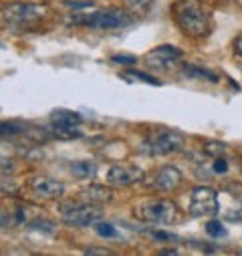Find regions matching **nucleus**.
<instances>
[{
    "mask_svg": "<svg viewBox=\"0 0 242 256\" xmlns=\"http://www.w3.org/2000/svg\"><path fill=\"white\" fill-rule=\"evenodd\" d=\"M136 216L150 224H176L180 210L172 200H144L136 206Z\"/></svg>",
    "mask_w": 242,
    "mask_h": 256,
    "instance_id": "7ed1b4c3",
    "label": "nucleus"
},
{
    "mask_svg": "<svg viewBox=\"0 0 242 256\" xmlns=\"http://www.w3.org/2000/svg\"><path fill=\"white\" fill-rule=\"evenodd\" d=\"M214 172H216V174H226V172H228V164H226V160H224L222 156L214 160Z\"/></svg>",
    "mask_w": 242,
    "mask_h": 256,
    "instance_id": "393cba45",
    "label": "nucleus"
},
{
    "mask_svg": "<svg viewBox=\"0 0 242 256\" xmlns=\"http://www.w3.org/2000/svg\"><path fill=\"white\" fill-rule=\"evenodd\" d=\"M77 26H89V28H99V30H111V28H124L134 22V12L132 10H121V8H109V10H99L89 16H73L71 20Z\"/></svg>",
    "mask_w": 242,
    "mask_h": 256,
    "instance_id": "f03ea898",
    "label": "nucleus"
},
{
    "mask_svg": "<svg viewBox=\"0 0 242 256\" xmlns=\"http://www.w3.org/2000/svg\"><path fill=\"white\" fill-rule=\"evenodd\" d=\"M85 254H113L109 248H87Z\"/></svg>",
    "mask_w": 242,
    "mask_h": 256,
    "instance_id": "bb28decb",
    "label": "nucleus"
},
{
    "mask_svg": "<svg viewBox=\"0 0 242 256\" xmlns=\"http://www.w3.org/2000/svg\"><path fill=\"white\" fill-rule=\"evenodd\" d=\"M81 196L85 202H91V204H103V202H109L111 196H113V192L111 188L107 186H89L81 192Z\"/></svg>",
    "mask_w": 242,
    "mask_h": 256,
    "instance_id": "f8f14e48",
    "label": "nucleus"
},
{
    "mask_svg": "<svg viewBox=\"0 0 242 256\" xmlns=\"http://www.w3.org/2000/svg\"><path fill=\"white\" fill-rule=\"evenodd\" d=\"M28 228L30 230H42V232H54V224L50 222V220H44V218H36V220H32L30 224H28Z\"/></svg>",
    "mask_w": 242,
    "mask_h": 256,
    "instance_id": "412c9836",
    "label": "nucleus"
},
{
    "mask_svg": "<svg viewBox=\"0 0 242 256\" xmlns=\"http://www.w3.org/2000/svg\"><path fill=\"white\" fill-rule=\"evenodd\" d=\"M121 77H124L126 81H144L148 85H162L156 77H152L148 73H142V71H128V73H121Z\"/></svg>",
    "mask_w": 242,
    "mask_h": 256,
    "instance_id": "dca6fc26",
    "label": "nucleus"
},
{
    "mask_svg": "<svg viewBox=\"0 0 242 256\" xmlns=\"http://www.w3.org/2000/svg\"><path fill=\"white\" fill-rule=\"evenodd\" d=\"M111 60L117 62V65H128V67H132V65H136V62H138V56H134V54H113Z\"/></svg>",
    "mask_w": 242,
    "mask_h": 256,
    "instance_id": "4be33fe9",
    "label": "nucleus"
},
{
    "mask_svg": "<svg viewBox=\"0 0 242 256\" xmlns=\"http://www.w3.org/2000/svg\"><path fill=\"white\" fill-rule=\"evenodd\" d=\"M206 232H208L210 236H214V238H224V236H226V228H224L222 222H218V220H210V222L206 224Z\"/></svg>",
    "mask_w": 242,
    "mask_h": 256,
    "instance_id": "aec40b11",
    "label": "nucleus"
},
{
    "mask_svg": "<svg viewBox=\"0 0 242 256\" xmlns=\"http://www.w3.org/2000/svg\"><path fill=\"white\" fill-rule=\"evenodd\" d=\"M60 214H63V220L71 226H95L101 220V208L91 204V202H69L65 206H60Z\"/></svg>",
    "mask_w": 242,
    "mask_h": 256,
    "instance_id": "20e7f679",
    "label": "nucleus"
},
{
    "mask_svg": "<svg viewBox=\"0 0 242 256\" xmlns=\"http://www.w3.org/2000/svg\"><path fill=\"white\" fill-rule=\"evenodd\" d=\"M50 121L54 127H77V125H81L83 117L75 111H69V109H56L50 115Z\"/></svg>",
    "mask_w": 242,
    "mask_h": 256,
    "instance_id": "ddd939ff",
    "label": "nucleus"
},
{
    "mask_svg": "<svg viewBox=\"0 0 242 256\" xmlns=\"http://www.w3.org/2000/svg\"><path fill=\"white\" fill-rule=\"evenodd\" d=\"M204 150H206V154H212V156H216V158H220V156L226 152V148H224L222 144H208Z\"/></svg>",
    "mask_w": 242,
    "mask_h": 256,
    "instance_id": "b1692460",
    "label": "nucleus"
},
{
    "mask_svg": "<svg viewBox=\"0 0 242 256\" xmlns=\"http://www.w3.org/2000/svg\"><path fill=\"white\" fill-rule=\"evenodd\" d=\"M234 52H236L238 56H242V34L234 40Z\"/></svg>",
    "mask_w": 242,
    "mask_h": 256,
    "instance_id": "cd10ccee",
    "label": "nucleus"
},
{
    "mask_svg": "<svg viewBox=\"0 0 242 256\" xmlns=\"http://www.w3.org/2000/svg\"><path fill=\"white\" fill-rule=\"evenodd\" d=\"M52 138H56V140H73V138H81V132H77L75 127H54Z\"/></svg>",
    "mask_w": 242,
    "mask_h": 256,
    "instance_id": "a211bd4d",
    "label": "nucleus"
},
{
    "mask_svg": "<svg viewBox=\"0 0 242 256\" xmlns=\"http://www.w3.org/2000/svg\"><path fill=\"white\" fill-rule=\"evenodd\" d=\"M184 52H182L178 46H172V44H162V46H156L154 50H150L146 54V62L150 67H156L160 71H166L170 67H174L178 60H182Z\"/></svg>",
    "mask_w": 242,
    "mask_h": 256,
    "instance_id": "6e6552de",
    "label": "nucleus"
},
{
    "mask_svg": "<svg viewBox=\"0 0 242 256\" xmlns=\"http://www.w3.org/2000/svg\"><path fill=\"white\" fill-rule=\"evenodd\" d=\"M71 172H73L77 178L87 180V178H93V176H95L97 166H95L93 162H77V164L71 166Z\"/></svg>",
    "mask_w": 242,
    "mask_h": 256,
    "instance_id": "2eb2a0df",
    "label": "nucleus"
},
{
    "mask_svg": "<svg viewBox=\"0 0 242 256\" xmlns=\"http://www.w3.org/2000/svg\"><path fill=\"white\" fill-rule=\"evenodd\" d=\"M95 232L99 236H103V238H115L117 236V228L113 224H109V222H97L95 224Z\"/></svg>",
    "mask_w": 242,
    "mask_h": 256,
    "instance_id": "6ab92c4d",
    "label": "nucleus"
},
{
    "mask_svg": "<svg viewBox=\"0 0 242 256\" xmlns=\"http://www.w3.org/2000/svg\"><path fill=\"white\" fill-rule=\"evenodd\" d=\"M24 134V127L16 123H2V136H14V134Z\"/></svg>",
    "mask_w": 242,
    "mask_h": 256,
    "instance_id": "5701e85b",
    "label": "nucleus"
},
{
    "mask_svg": "<svg viewBox=\"0 0 242 256\" xmlns=\"http://www.w3.org/2000/svg\"><path fill=\"white\" fill-rule=\"evenodd\" d=\"M174 20L190 36H206L210 32V14L196 0H178L172 6Z\"/></svg>",
    "mask_w": 242,
    "mask_h": 256,
    "instance_id": "f257e3e1",
    "label": "nucleus"
},
{
    "mask_svg": "<svg viewBox=\"0 0 242 256\" xmlns=\"http://www.w3.org/2000/svg\"><path fill=\"white\" fill-rule=\"evenodd\" d=\"M124 2H126L128 10H132L134 14H144L152 8L154 0H124Z\"/></svg>",
    "mask_w": 242,
    "mask_h": 256,
    "instance_id": "f3484780",
    "label": "nucleus"
},
{
    "mask_svg": "<svg viewBox=\"0 0 242 256\" xmlns=\"http://www.w3.org/2000/svg\"><path fill=\"white\" fill-rule=\"evenodd\" d=\"M184 73L186 77H194V79H206V81H210V83H216L218 81V75L216 73H212V71H208V69H202V67H196V65H188V67H184Z\"/></svg>",
    "mask_w": 242,
    "mask_h": 256,
    "instance_id": "4468645a",
    "label": "nucleus"
},
{
    "mask_svg": "<svg viewBox=\"0 0 242 256\" xmlns=\"http://www.w3.org/2000/svg\"><path fill=\"white\" fill-rule=\"evenodd\" d=\"M65 4L67 6H73V8H87L93 2H83V0H65Z\"/></svg>",
    "mask_w": 242,
    "mask_h": 256,
    "instance_id": "a878e982",
    "label": "nucleus"
},
{
    "mask_svg": "<svg viewBox=\"0 0 242 256\" xmlns=\"http://www.w3.org/2000/svg\"><path fill=\"white\" fill-rule=\"evenodd\" d=\"M30 190L34 192L36 196H40V198L54 200V198L63 196L65 186L60 182H56V180H50V178H32L30 180Z\"/></svg>",
    "mask_w": 242,
    "mask_h": 256,
    "instance_id": "9b49d317",
    "label": "nucleus"
},
{
    "mask_svg": "<svg viewBox=\"0 0 242 256\" xmlns=\"http://www.w3.org/2000/svg\"><path fill=\"white\" fill-rule=\"evenodd\" d=\"M232 2H234V0H232Z\"/></svg>",
    "mask_w": 242,
    "mask_h": 256,
    "instance_id": "c756f323",
    "label": "nucleus"
},
{
    "mask_svg": "<svg viewBox=\"0 0 242 256\" xmlns=\"http://www.w3.org/2000/svg\"><path fill=\"white\" fill-rule=\"evenodd\" d=\"M160 254H162V256H174V254H180V250H176V248H166V250H160Z\"/></svg>",
    "mask_w": 242,
    "mask_h": 256,
    "instance_id": "c85d7f7f",
    "label": "nucleus"
},
{
    "mask_svg": "<svg viewBox=\"0 0 242 256\" xmlns=\"http://www.w3.org/2000/svg\"><path fill=\"white\" fill-rule=\"evenodd\" d=\"M46 14H48L46 4H30V2H12L2 10V18L10 24H28L44 18Z\"/></svg>",
    "mask_w": 242,
    "mask_h": 256,
    "instance_id": "423d86ee",
    "label": "nucleus"
},
{
    "mask_svg": "<svg viewBox=\"0 0 242 256\" xmlns=\"http://www.w3.org/2000/svg\"><path fill=\"white\" fill-rule=\"evenodd\" d=\"M220 210L216 190L208 186H198L192 192L190 198V214L192 216H216Z\"/></svg>",
    "mask_w": 242,
    "mask_h": 256,
    "instance_id": "0eeeda50",
    "label": "nucleus"
},
{
    "mask_svg": "<svg viewBox=\"0 0 242 256\" xmlns=\"http://www.w3.org/2000/svg\"><path fill=\"white\" fill-rule=\"evenodd\" d=\"M184 148V136L178 132H158L152 138H148L140 152L146 156H168V154H176Z\"/></svg>",
    "mask_w": 242,
    "mask_h": 256,
    "instance_id": "39448f33",
    "label": "nucleus"
},
{
    "mask_svg": "<svg viewBox=\"0 0 242 256\" xmlns=\"http://www.w3.org/2000/svg\"><path fill=\"white\" fill-rule=\"evenodd\" d=\"M144 182V172L138 166H111L107 172V184L115 188H126L132 184Z\"/></svg>",
    "mask_w": 242,
    "mask_h": 256,
    "instance_id": "9d476101",
    "label": "nucleus"
},
{
    "mask_svg": "<svg viewBox=\"0 0 242 256\" xmlns=\"http://www.w3.org/2000/svg\"><path fill=\"white\" fill-rule=\"evenodd\" d=\"M150 190H158V192H170L176 190L182 184V172L176 166H164L158 172L152 174L150 180L144 182Z\"/></svg>",
    "mask_w": 242,
    "mask_h": 256,
    "instance_id": "1a4fd4ad",
    "label": "nucleus"
}]
</instances>
